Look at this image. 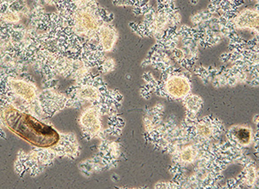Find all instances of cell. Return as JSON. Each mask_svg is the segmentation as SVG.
Here are the masks:
<instances>
[{"label":"cell","instance_id":"obj_1","mask_svg":"<svg viewBox=\"0 0 259 189\" xmlns=\"http://www.w3.org/2000/svg\"><path fill=\"white\" fill-rule=\"evenodd\" d=\"M4 128L33 147H55L75 136L74 133L60 132L46 120L18 109L0 96V138L6 139Z\"/></svg>","mask_w":259,"mask_h":189},{"label":"cell","instance_id":"obj_2","mask_svg":"<svg viewBox=\"0 0 259 189\" xmlns=\"http://www.w3.org/2000/svg\"><path fill=\"white\" fill-rule=\"evenodd\" d=\"M80 153V144L74 136L55 147H34L29 152L18 151L14 169L20 177L26 174L35 177L52 165L57 158L74 160Z\"/></svg>","mask_w":259,"mask_h":189},{"label":"cell","instance_id":"obj_3","mask_svg":"<svg viewBox=\"0 0 259 189\" xmlns=\"http://www.w3.org/2000/svg\"><path fill=\"white\" fill-rule=\"evenodd\" d=\"M200 36L197 30L190 27H171L160 38L155 47L169 52L172 58L183 68L191 70L199 59Z\"/></svg>","mask_w":259,"mask_h":189},{"label":"cell","instance_id":"obj_4","mask_svg":"<svg viewBox=\"0 0 259 189\" xmlns=\"http://www.w3.org/2000/svg\"><path fill=\"white\" fill-rule=\"evenodd\" d=\"M67 94L82 106L91 104L102 110L104 113H111L117 106H120L122 95L117 91L107 88L100 77L92 75L85 80L75 82L67 90Z\"/></svg>","mask_w":259,"mask_h":189},{"label":"cell","instance_id":"obj_5","mask_svg":"<svg viewBox=\"0 0 259 189\" xmlns=\"http://www.w3.org/2000/svg\"><path fill=\"white\" fill-rule=\"evenodd\" d=\"M143 77L146 82L142 88V95L145 98L154 92L163 98L183 101L191 93V80L178 69L163 73L160 80H156L150 73H145Z\"/></svg>","mask_w":259,"mask_h":189},{"label":"cell","instance_id":"obj_6","mask_svg":"<svg viewBox=\"0 0 259 189\" xmlns=\"http://www.w3.org/2000/svg\"><path fill=\"white\" fill-rule=\"evenodd\" d=\"M40 103L46 119L52 118L65 108H80L82 107L78 101L68 94L60 92L56 86H48L40 90Z\"/></svg>","mask_w":259,"mask_h":189},{"label":"cell","instance_id":"obj_7","mask_svg":"<svg viewBox=\"0 0 259 189\" xmlns=\"http://www.w3.org/2000/svg\"><path fill=\"white\" fill-rule=\"evenodd\" d=\"M103 113L100 107L90 106L80 114L79 124L82 135L87 140H92L103 135L101 124V115Z\"/></svg>","mask_w":259,"mask_h":189},{"label":"cell","instance_id":"obj_8","mask_svg":"<svg viewBox=\"0 0 259 189\" xmlns=\"http://www.w3.org/2000/svg\"><path fill=\"white\" fill-rule=\"evenodd\" d=\"M233 30H247L258 36V8H245L237 12L229 21Z\"/></svg>","mask_w":259,"mask_h":189},{"label":"cell","instance_id":"obj_9","mask_svg":"<svg viewBox=\"0 0 259 189\" xmlns=\"http://www.w3.org/2000/svg\"><path fill=\"white\" fill-rule=\"evenodd\" d=\"M118 38V31L111 23H106L100 28L98 34L97 48L100 53L111 52L114 49Z\"/></svg>","mask_w":259,"mask_h":189},{"label":"cell","instance_id":"obj_10","mask_svg":"<svg viewBox=\"0 0 259 189\" xmlns=\"http://www.w3.org/2000/svg\"><path fill=\"white\" fill-rule=\"evenodd\" d=\"M227 137L229 139L231 145L236 146L237 149H243L250 146L254 139L252 130L250 127L241 125L231 128L227 133Z\"/></svg>","mask_w":259,"mask_h":189},{"label":"cell","instance_id":"obj_11","mask_svg":"<svg viewBox=\"0 0 259 189\" xmlns=\"http://www.w3.org/2000/svg\"><path fill=\"white\" fill-rule=\"evenodd\" d=\"M21 20L20 11L14 7H8L0 12V21L2 24L14 25Z\"/></svg>","mask_w":259,"mask_h":189},{"label":"cell","instance_id":"obj_12","mask_svg":"<svg viewBox=\"0 0 259 189\" xmlns=\"http://www.w3.org/2000/svg\"><path fill=\"white\" fill-rule=\"evenodd\" d=\"M97 2V0H56L57 8L62 7H83Z\"/></svg>","mask_w":259,"mask_h":189},{"label":"cell","instance_id":"obj_13","mask_svg":"<svg viewBox=\"0 0 259 189\" xmlns=\"http://www.w3.org/2000/svg\"><path fill=\"white\" fill-rule=\"evenodd\" d=\"M115 67H116V63L115 61L112 58H105L102 63L100 64V68H99V71L102 74H107L109 72H112L114 70Z\"/></svg>","mask_w":259,"mask_h":189},{"label":"cell","instance_id":"obj_14","mask_svg":"<svg viewBox=\"0 0 259 189\" xmlns=\"http://www.w3.org/2000/svg\"><path fill=\"white\" fill-rule=\"evenodd\" d=\"M147 3H150V0H126L127 6H132L133 9Z\"/></svg>","mask_w":259,"mask_h":189},{"label":"cell","instance_id":"obj_15","mask_svg":"<svg viewBox=\"0 0 259 189\" xmlns=\"http://www.w3.org/2000/svg\"><path fill=\"white\" fill-rule=\"evenodd\" d=\"M190 2H191L192 5H196V4L199 2V0H190Z\"/></svg>","mask_w":259,"mask_h":189},{"label":"cell","instance_id":"obj_16","mask_svg":"<svg viewBox=\"0 0 259 189\" xmlns=\"http://www.w3.org/2000/svg\"><path fill=\"white\" fill-rule=\"evenodd\" d=\"M250 1H257V0H250Z\"/></svg>","mask_w":259,"mask_h":189}]
</instances>
